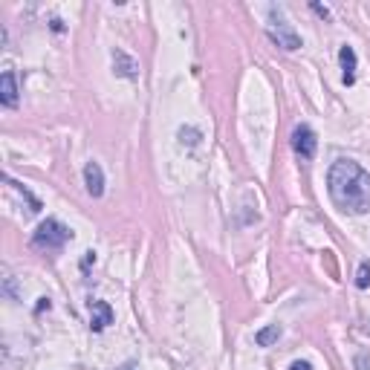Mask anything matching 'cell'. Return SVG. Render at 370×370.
Wrapping results in <instances>:
<instances>
[{
    "mask_svg": "<svg viewBox=\"0 0 370 370\" xmlns=\"http://www.w3.org/2000/svg\"><path fill=\"white\" fill-rule=\"evenodd\" d=\"M0 101H3L6 108H17V78L12 69H6V73L0 76Z\"/></svg>",
    "mask_w": 370,
    "mask_h": 370,
    "instance_id": "cell-7",
    "label": "cell"
},
{
    "mask_svg": "<svg viewBox=\"0 0 370 370\" xmlns=\"http://www.w3.org/2000/svg\"><path fill=\"white\" fill-rule=\"evenodd\" d=\"M312 9H315V12H319V15H324V17H327V15H330V12H327V9H324V6H319V3H312Z\"/></svg>",
    "mask_w": 370,
    "mask_h": 370,
    "instance_id": "cell-15",
    "label": "cell"
},
{
    "mask_svg": "<svg viewBox=\"0 0 370 370\" xmlns=\"http://www.w3.org/2000/svg\"><path fill=\"white\" fill-rule=\"evenodd\" d=\"M353 367L356 370H370V350H359L353 356Z\"/></svg>",
    "mask_w": 370,
    "mask_h": 370,
    "instance_id": "cell-12",
    "label": "cell"
},
{
    "mask_svg": "<svg viewBox=\"0 0 370 370\" xmlns=\"http://www.w3.org/2000/svg\"><path fill=\"white\" fill-rule=\"evenodd\" d=\"M327 191H330V200L344 215H364V211H370V174L353 160H339L330 165Z\"/></svg>",
    "mask_w": 370,
    "mask_h": 370,
    "instance_id": "cell-1",
    "label": "cell"
},
{
    "mask_svg": "<svg viewBox=\"0 0 370 370\" xmlns=\"http://www.w3.org/2000/svg\"><path fill=\"white\" fill-rule=\"evenodd\" d=\"M356 287H359V289H367V287H370V260H362V263H359Z\"/></svg>",
    "mask_w": 370,
    "mask_h": 370,
    "instance_id": "cell-11",
    "label": "cell"
},
{
    "mask_svg": "<svg viewBox=\"0 0 370 370\" xmlns=\"http://www.w3.org/2000/svg\"><path fill=\"white\" fill-rule=\"evenodd\" d=\"M339 61H342V69H344V84H356V52L353 47H342L339 49Z\"/></svg>",
    "mask_w": 370,
    "mask_h": 370,
    "instance_id": "cell-9",
    "label": "cell"
},
{
    "mask_svg": "<svg viewBox=\"0 0 370 370\" xmlns=\"http://www.w3.org/2000/svg\"><path fill=\"white\" fill-rule=\"evenodd\" d=\"M280 333H284V330H280L278 324L263 327V330H258V333H255V344H258V347H272V344L280 339Z\"/></svg>",
    "mask_w": 370,
    "mask_h": 370,
    "instance_id": "cell-10",
    "label": "cell"
},
{
    "mask_svg": "<svg viewBox=\"0 0 370 370\" xmlns=\"http://www.w3.org/2000/svg\"><path fill=\"white\" fill-rule=\"evenodd\" d=\"M315 148H319V139H315V131L310 125H298L292 131V151L301 156V160H312Z\"/></svg>",
    "mask_w": 370,
    "mask_h": 370,
    "instance_id": "cell-4",
    "label": "cell"
},
{
    "mask_svg": "<svg viewBox=\"0 0 370 370\" xmlns=\"http://www.w3.org/2000/svg\"><path fill=\"white\" fill-rule=\"evenodd\" d=\"M289 370H312V364L310 362H292Z\"/></svg>",
    "mask_w": 370,
    "mask_h": 370,
    "instance_id": "cell-14",
    "label": "cell"
},
{
    "mask_svg": "<svg viewBox=\"0 0 370 370\" xmlns=\"http://www.w3.org/2000/svg\"><path fill=\"white\" fill-rule=\"evenodd\" d=\"M180 139H183V145H185V142H188V145H197V142H200V133H197V131H185V128H183V131H180Z\"/></svg>",
    "mask_w": 370,
    "mask_h": 370,
    "instance_id": "cell-13",
    "label": "cell"
},
{
    "mask_svg": "<svg viewBox=\"0 0 370 370\" xmlns=\"http://www.w3.org/2000/svg\"><path fill=\"white\" fill-rule=\"evenodd\" d=\"M267 32H269V38L280 47V49H298L301 47V38H298V32L287 24V21H280V17H275L272 15V21H269V26H267Z\"/></svg>",
    "mask_w": 370,
    "mask_h": 370,
    "instance_id": "cell-3",
    "label": "cell"
},
{
    "mask_svg": "<svg viewBox=\"0 0 370 370\" xmlns=\"http://www.w3.org/2000/svg\"><path fill=\"white\" fill-rule=\"evenodd\" d=\"M121 370H139V367H133V364H125V367H121Z\"/></svg>",
    "mask_w": 370,
    "mask_h": 370,
    "instance_id": "cell-16",
    "label": "cell"
},
{
    "mask_svg": "<svg viewBox=\"0 0 370 370\" xmlns=\"http://www.w3.org/2000/svg\"><path fill=\"white\" fill-rule=\"evenodd\" d=\"M67 240H73V232L61 223V220H44L38 226V232L32 235V246L35 249H47V252H58Z\"/></svg>",
    "mask_w": 370,
    "mask_h": 370,
    "instance_id": "cell-2",
    "label": "cell"
},
{
    "mask_svg": "<svg viewBox=\"0 0 370 370\" xmlns=\"http://www.w3.org/2000/svg\"><path fill=\"white\" fill-rule=\"evenodd\" d=\"M84 185H87V194H90V197H101L104 194V174H101L99 162L84 165Z\"/></svg>",
    "mask_w": 370,
    "mask_h": 370,
    "instance_id": "cell-5",
    "label": "cell"
},
{
    "mask_svg": "<svg viewBox=\"0 0 370 370\" xmlns=\"http://www.w3.org/2000/svg\"><path fill=\"white\" fill-rule=\"evenodd\" d=\"M113 67H116V73H119L121 78H136V76H139V64L128 56L125 49H116V52H113Z\"/></svg>",
    "mask_w": 370,
    "mask_h": 370,
    "instance_id": "cell-8",
    "label": "cell"
},
{
    "mask_svg": "<svg viewBox=\"0 0 370 370\" xmlns=\"http://www.w3.org/2000/svg\"><path fill=\"white\" fill-rule=\"evenodd\" d=\"M108 324H113V307L108 301H90V327L101 333Z\"/></svg>",
    "mask_w": 370,
    "mask_h": 370,
    "instance_id": "cell-6",
    "label": "cell"
}]
</instances>
